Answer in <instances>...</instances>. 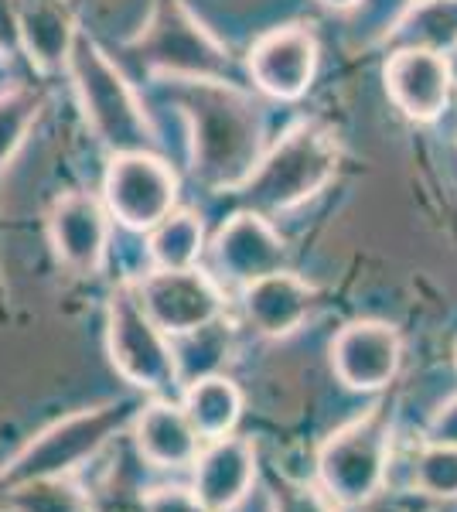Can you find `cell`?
I'll return each instance as SVG.
<instances>
[{"instance_id": "1", "label": "cell", "mask_w": 457, "mask_h": 512, "mask_svg": "<svg viewBox=\"0 0 457 512\" xmlns=\"http://www.w3.org/2000/svg\"><path fill=\"white\" fill-rule=\"evenodd\" d=\"M171 96L191 123L195 178L212 192H236L263 158L260 106L222 79H174Z\"/></svg>"}, {"instance_id": "2", "label": "cell", "mask_w": 457, "mask_h": 512, "mask_svg": "<svg viewBox=\"0 0 457 512\" xmlns=\"http://www.w3.org/2000/svg\"><path fill=\"white\" fill-rule=\"evenodd\" d=\"M137 414V403L116 400L93 410L55 420L45 431H38L24 448L0 468V495L18 489L24 482L41 478H72L79 468H86L116 434L130 431V420Z\"/></svg>"}, {"instance_id": "3", "label": "cell", "mask_w": 457, "mask_h": 512, "mask_svg": "<svg viewBox=\"0 0 457 512\" xmlns=\"http://www.w3.org/2000/svg\"><path fill=\"white\" fill-rule=\"evenodd\" d=\"M335 171L338 147L331 134L318 123H301L256 161V168L236 192L249 205V212L270 216V212H287L314 198L335 178Z\"/></svg>"}, {"instance_id": "4", "label": "cell", "mask_w": 457, "mask_h": 512, "mask_svg": "<svg viewBox=\"0 0 457 512\" xmlns=\"http://www.w3.org/2000/svg\"><path fill=\"white\" fill-rule=\"evenodd\" d=\"M65 69L76 79L89 127L113 154H157V137L151 120L144 117V106L93 38L76 31Z\"/></svg>"}, {"instance_id": "5", "label": "cell", "mask_w": 457, "mask_h": 512, "mask_svg": "<svg viewBox=\"0 0 457 512\" xmlns=\"http://www.w3.org/2000/svg\"><path fill=\"white\" fill-rule=\"evenodd\" d=\"M393 458V424L386 407H372L362 417L338 427L318 451V485L331 506L359 509L386 485Z\"/></svg>"}, {"instance_id": "6", "label": "cell", "mask_w": 457, "mask_h": 512, "mask_svg": "<svg viewBox=\"0 0 457 512\" xmlns=\"http://www.w3.org/2000/svg\"><path fill=\"white\" fill-rule=\"evenodd\" d=\"M106 345L116 373L147 393H168L178 386L171 338L154 325L137 297V284L116 287L106 315Z\"/></svg>"}, {"instance_id": "7", "label": "cell", "mask_w": 457, "mask_h": 512, "mask_svg": "<svg viewBox=\"0 0 457 512\" xmlns=\"http://www.w3.org/2000/svg\"><path fill=\"white\" fill-rule=\"evenodd\" d=\"M137 297L154 325L168 338L198 332V328L219 321L222 311H226L222 287L198 267L154 270L137 284Z\"/></svg>"}, {"instance_id": "8", "label": "cell", "mask_w": 457, "mask_h": 512, "mask_svg": "<svg viewBox=\"0 0 457 512\" xmlns=\"http://www.w3.org/2000/svg\"><path fill=\"white\" fill-rule=\"evenodd\" d=\"M178 202V178L157 154H113L106 205L127 229H154Z\"/></svg>"}, {"instance_id": "9", "label": "cell", "mask_w": 457, "mask_h": 512, "mask_svg": "<svg viewBox=\"0 0 457 512\" xmlns=\"http://www.w3.org/2000/svg\"><path fill=\"white\" fill-rule=\"evenodd\" d=\"M400 335L386 321H352L331 342V369L348 390L376 393L400 369Z\"/></svg>"}, {"instance_id": "10", "label": "cell", "mask_w": 457, "mask_h": 512, "mask_svg": "<svg viewBox=\"0 0 457 512\" xmlns=\"http://www.w3.org/2000/svg\"><path fill=\"white\" fill-rule=\"evenodd\" d=\"M212 260L219 274L236 287L277 274L287 263V246L260 212H239L212 239Z\"/></svg>"}, {"instance_id": "11", "label": "cell", "mask_w": 457, "mask_h": 512, "mask_svg": "<svg viewBox=\"0 0 457 512\" xmlns=\"http://www.w3.org/2000/svg\"><path fill=\"white\" fill-rule=\"evenodd\" d=\"M191 472H195L191 492L205 509L236 512L256 482V448L236 434L202 441V451L191 461Z\"/></svg>"}, {"instance_id": "12", "label": "cell", "mask_w": 457, "mask_h": 512, "mask_svg": "<svg viewBox=\"0 0 457 512\" xmlns=\"http://www.w3.org/2000/svg\"><path fill=\"white\" fill-rule=\"evenodd\" d=\"M314 72H318V41L297 24L263 35L249 52V76L273 99H301Z\"/></svg>"}, {"instance_id": "13", "label": "cell", "mask_w": 457, "mask_h": 512, "mask_svg": "<svg viewBox=\"0 0 457 512\" xmlns=\"http://www.w3.org/2000/svg\"><path fill=\"white\" fill-rule=\"evenodd\" d=\"M451 62L447 55L396 48L386 62V93L396 106L417 123L437 120L451 99Z\"/></svg>"}, {"instance_id": "14", "label": "cell", "mask_w": 457, "mask_h": 512, "mask_svg": "<svg viewBox=\"0 0 457 512\" xmlns=\"http://www.w3.org/2000/svg\"><path fill=\"white\" fill-rule=\"evenodd\" d=\"M147 48H151L147 59L174 79H219L229 69L222 48L181 7H168L161 14L147 38Z\"/></svg>"}, {"instance_id": "15", "label": "cell", "mask_w": 457, "mask_h": 512, "mask_svg": "<svg viewBox=\"0 0 457 512\" xmlns=\"http://www.w3.org/2000/svg\"><path fill=\"white\" fill-rule=\"evenodd\" d=\"M52 246L58 260L76 274H96L110 243V216L86 192L62 195L52 209Z\"/></svg>"}, {"instance_id": "16", "label": "cell", "mask_w": 457, "mask_h": 512, "mask_svg": "<svg viewBox=\"0 0 457 512\" xmlns=\"http://www.w3.org/2000/svg\"><path fill=\"white\" fill-rule=\"evenodd\" d=\"M130 437H134L140 461L161 472L191 468V461L202 451V437L191 427L181 403L174 400H151L147 407H137L130 420Z\"/></svg>"}, {"instance_id": "17", "label": "cell", "mask_w": 457, "mask_h": 512, "mask_svg": "<svg viewBox=\"0 0 457 512\" xmlns=\"http://www.w3.org/2000/svg\"><path fill=\"white\" fill-rule=\"evenodd\" d=\"M314 287L297 274L277 270L243 287V311L249 325L267 338H287L304 325L314 308Z\"/></svg>"}, {"instance_id": "18", "label": "cell", "mask_w": 457, "mask_h": 512, "mask_svg": "<svg viewBox=\"0 0 457 512\" xmlns=\"http://www.w3.org/2000/svg\"><path fill=\"white\" fill-rule=\"evenodd\" d=\"M76 31L72 11L62 0H21V48L38 69H65Z\"/></svg>"}, {"instance_id": "19", "label": "cell", "mask_w": 457, "mask_h": 512, "mask_svg": "<svg viewBox=\"0 0 457 512\" xmlns=\"http://www.w3.org/2000/svg\"><path fill=\"white\" fill-rule=\"evenodd\" d=\"M181 410L188 414L202 441H215V437H229L236 431L239 417H243V393L229 376L212 373L185 386Z\"/></svg>"}, {"instance_id": "20", "label": "cell", "mask_w": 457, "mask_h": 512, "mask_svg": "<svg viewBox=\"0 0 457 512\" xmlns=\"http://www.w3.org/2000/svg\"><path fill=\"white\" fill-rule=\"evenodd\" d=\"M393 48L447 55L457 48V0H417L386 35Z\"/></svg>"}, {"instance_id": "21", "label": "cell", "mask_w": 457, "mask_h": 512, "mask_svg": "<svg viewBox=\"0 0 457 512\" xmlns=\"http://www.w3.org/2000/svg\"><path fill=\"white\" fill-rule=\"evenodd\" d=\"M151 233V260L157 270H188L202 260V250H205V229L198 216L191 212H168Z\"/></svg>"}, {"instance_id": "22", "label": "cell", "mask_w": 457, "mask_h": 512, "mask_svg": "<svg viewBox=\"0 0 457 512\" xmlns=\"http://www.w3.org/2000/svg\"><path fill=\"white\" fill-rule=\"evenodd\" d=\"M0 512H93V495L72 478L24 482L0 495Z\"/></svg>"}, {"instance_id": "23", "label": "cell", "mask_w": 457, "mask_h": 512, "mask_svg": "<svg viewBox=\"0 0 457 512\" xmlns=\"http://www.w3.org/2000/svg\"><path fill=\"white\" fill-rule=\"evenodd\" d=\"M413 489L430 499H457V448L423 444L413 458Z\"/></svg>"}, {"instance_id": "24", "label": "cell", "mask_w": 457, "mask_h": 512, "mask_svg": "<svg viewBox=\"0 0 457 512\" xmlns=\"http://www.w3.org/2000/svg\"><path fill=\"white\" fill-rule=\"evenodd\" d=\"M41 96L31 89H14V93H0V168L14 158V151L24 144L31 123L38 120Z\"/></svg>"}, {"instance_id": "25", "label": "cell", "mask_w": 457, "mask_h": 512, "mask_svg": "<svg viewBox=\"0 0 457 512\" xmlns=\"http://www.w3.org/2000/svg\"><path fill=\"white\" fill-rule=\"evenodd\" d=\"M140 512H212L185 485H157L140 495Z\"/></svg>"}, {"instance_id": "26", "label": "cell", "mask_w": 457, "mask_h": 512, "mask_svg": "<svg viewBox=\"0 0 457 512\" xmlns=\"http://www.w3.org/2000/svg\"><path fill=\"white\" fill-rule=\"evenodd\" d=\"M273 499H277V512H331V502L324 499L321 489H311V485L284 482Z\"/></svg>"}, {"instance_id": "27", "label": "cell", "mask_w": 457, "mask_h": 512, "mask_svg": "<svg viewBox=\"0 0 457 512\" xmlns=\"http://www.w3.org/2000/svg\"><path fill=\"white\" fill-rule=\"evenodd\" d=\"M21 52V0H0V55Z\"/></svg>"}, {"instance_id": "28", "label": "cell", "mask_w": 457, "mask_h": 512, "mask_svg": "<svg viewBox=\"0 0 457 512\" xmlns=\"http://www.w3.org/2000/svg\"><path fill=\"white\" fill-rule=\"evenodd\" d=\"M427 441L457 448V396H451L434 414V420H430V427H427Z\"/></svg>"}, {"instance_id": "29", "label": "cell", "mask_w": 457, "mask_h": 512, "mask_svg": "<svg viewBox=\"0 0 457 512\" xmlns=\"http://www.w3.org/2000/svg\"><path fill=\"white\" fill-rule=\"evenodd\" d=\"M93 512H140V502H137V509L134 506H127L123 499H106V502H96L93 499Z\"/></svg>"}, {"instance_id": "30", "label": "cell", "mask_w": 457, "mask_h": 512, "mask_svg": "<svg viewBox=\"0 0 457 512\" xmlns=\"http://www.w3.org/2000/svg\"><path fill=\"white\" fill-rule=\"evenodd\" d=\"M318 4L331 7V11H352V7H359L362 0H318Z\"/></svg>"}]
</instances>
